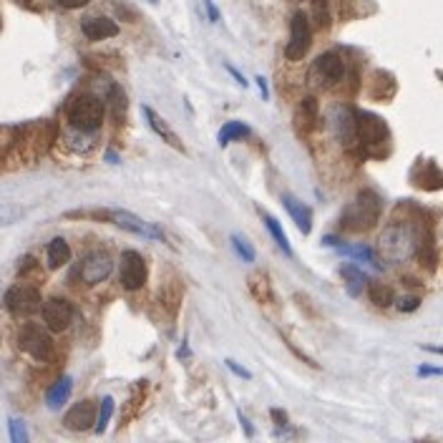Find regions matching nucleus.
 I'll return each instance as SVG.
<instances>
[{"instance_id":"f257e3e1","label":"nucleus","mask_w":443,"mask_h":443,"mask_svg":"<svg viewBox=\"0 0 443 443\" xmlns=\"http://www.w3.org/2000/svg\"><path fill=\"white\" fill-rule=\"evenodd\" d=\"M418 250V235L411 222H390L378 237V252L385 262H408Z\"/></svg>"},{"instance_id":"f03ea898","label":"nucleus","mask_w":443,"mask_h":443,"mask_svg":"<svg viewBox=\"0 0 443 443\" xmlns=\"http://www.w3.org/2000/svg\"><path fill=\"white\" fill-rule=\"evenodd\" d=\"M378 217H380V197L373 189H363L345 207V212L340 217V225L347 232H368L375 227Z\"/></svg>"},{"instance_id":"7ed1b4c3","label":"nucleus","mask_w":443,"mask_h":443,"mask_svg":"<svg viewBox=\"0 0 443 443\" xmlns=\"http://www.w3.org/2000/svg\"><path fill=\"white\" fill-rule=\"evenodd\" d=\"M103 113H106V108H103L101 98L83 93V96H76L73 101H71L68 121H71V126H73L76 131L91 134V131H96V128L103 123Z\"/></svg>"},{"instance_id":"20e7f679","label":"nucleus","mask_w":443,"mask_h":443,"mask_svg":"<svg viewBox=\"0 0 443 443\" xmlns=\"http://www.w3.org/2000/svg\"><path fill=\"white\" fill-rule=\"evenodd\" d=\"M342 76H345V61H342V56L335 54V51H327V54L317 56L307 78L310 86H315V88H332L335 83H340Z\"/></svg>"},{"instance_id":"39448f33","label":"nucleus","mask_w":443,"mask_h":443,"mask_svg":"<svg viewBox=\"0 0 443 443\" xmlns=\"http://www.w3.org/2000/svg\"><path fill=\"white\" fill-rule=\"evenodd\" d=\"M390 139L388 126L380 116L368 111H358V144L363 146L368 154H383L380 146H385Z\"/></svg>"},{"instance_id":"423d86ee","label":"nucleus","mask_w":443,"mask_h":443,"mask_svg":"<svg viewBox=\"0 0 443 443\" xmlns=\"http://www.w3.org/2000/svg\"><path fill=\"white\" fill-rule=\"evenodd\" d=\"M327 118H330L332 134L337 136L342 146L350 149L352 144H358V111H352L345 103H335L327 113Z\"/></svg>"},{"instance_id":"0eeeda50","label":"nucleus","mask_w":443,"mask_h":443,"mask_svg":"<svg viewBox=\"0 0 443 443\" xmlns=\"http://www.w3.org/2000/svg\"><path fill=\"white\" fill-rule=\"evenodd\" d=\"M312 46V28L302 11H297L290 23V41L285 46V58L287 61H302Z\"/></svg>"},{"instance_id":"6e6552de","label":"nucleus","mask_w":443,"mask_h":443,"mask_svg":"<svg viewBox=\"0 0 443 443\" xmlns=\"http://www.w3.org/2000/svg\"><path fill=\"white\" fill-rule=\"evenodd\" d=\"M149 277V270H146V262L139 252L126 250L121 255V262H118V280L126 290H141Z\"/></svg>"},{"instance_id":"1a4fd4ad","label":"nucleus","mask_w":443,"mask_h":443,"mask_svg":"<svg viewBox=\"0 0 443 443\" xmlns=\"http://www.w3.org/2000/svg\"><path fill=\"white\" fill-rule=\"evenodd\" d=\"M18 342H21L23 350H26L28 355H33L36 360H49L51 352H54V340H51V335L43 330L41 325H33V322L23 327Z\"/></svg>"},{"instance_id":"9d476101","label":"nucleus","mask_w":443,"mask_h":443,"mask_svg":"<svg viewBox=\"0 0 443 443\" xmlns=\"http://www.w3.org/2000/svg\"><path fill=\"white\" fill-rule=\"evenodd\" d=\"M41 292L31 285H16L6 292V305L13 315H33V312L41 310Z\"/></svg>"},{"instance_id":"9b49d317","label":"nucleus","mask_w":443,"mask_h":443,"mask_svg":"<svg viewBox=\"0 0 443 443\" xmlns=\"http://www.w3.org/2000/svg\"><path fill=\"white\" fill-rule=\"evenodd\" d=\"M113 270V260L108 252H91V255H86L83 262H81V280L86 285H98L111 275Z\"/></svg>"},{"instance_id":"f8f14e48","label":"nucleus","mask_w":443,"mask_h":443,"mask_svg":"<svg viewBox=\"0 0 443 443\" xmlns=\"http://www.w3.org/2000/svg\"><path fill=\"white\" fill-rule=\"evenodd\" d=\"M108 222L121 227V230H126V232H134V235L151 237V240L164 242V235H161L159 227H154L151 222H144V219L136 217V214H131V212H123V209H111V212H108Z\"/></svg>"},{"instance_id":"ddd939ff","label":"nucleus","mask_w":443,"mask_h":443,"mask_svg":"<svg viewBox=\"0 0 443 443\" xmlns=\"http://www.w3.org/2000/svg\"><path fill=\"white\" fill-rule=\"evenodd\" d=\"M41 312H43L46 325H49V330H54V332L66 330V327L71 325V320H73V307H71V302L63 297L46 300V302L41 305Z\"/></svg>"},{"instance_id":"4468645a","label":"nucleus","mask_w":443,"mask_h":443,"mask_svg":"<svg viewBox=\"0 0 443 443\" xmlns=\"http://www.w3.org/2000/svg\"><path fill=\"white\" fill-rule=\"evenodd\" d=\"M141 113H144V118L149 121V126H151V131H154L156 136H159L164 144H169V146H174L179 154H187V146L182 144V139L176 136V131L174 128L169 126V123L164 121V118L159 116V113L154 111V108H149V106H141Z\"/></svg>"},{"instance_id":"2eb2a0df","label":"nucleus","mask_w":443,"mask_h":443,"mask_svg":"<svg viewBox=\"0 0 443 443\" xmlns=\"http://www.w3.org/2000/svg\"><path fill=\"white\" fill-rule=\"evenodd\" d=\"M63 423H66V428H71V431H88V428L96 423V406H93L91 401L76 403V406L66 413Z\"/></svg>"},{"instance_id":"dca6fc26","label":"nucleus","mask_w":443,"mask_h":443,"mask_svg":"<svg viewBox=\"0 0 443 443\" xmlns=\"http://www.w3.org/2000/svg\"><path fill=\"white\" fill-rule=\"evenodd\" d=\"M295 128L297 134L307 136L310 131L317 128V98L315 96H305L302 101L295 108Z\"/></svg>"},{"instance_id":"f3484780","label":"nucleus","mask_w":443,"mask_h":443,"mask_svg":"<svg viewBox=\"0 0 443 443\" xmlns=\"http://www.w3.org/2000/svg\"><path fill=\"white\" fill-rule=\"evenodd\" d=\"M247 285H250L252 297H255L257 302L262 305V307H268V305L277 302V295H275V287H273V282H270V275L268 273H262V270L252 273L250 277H247Z\"/></svg>"},{"instance_id":"a211bd4d","label":"nucleus","mask_w":443,"mask_h":443,"mask_svg":"<svg viewBox=\"0 0 443 443\" xmlns=\"http://www.w3.org/2000/svg\"><path fill=\"white\" fill-rule=\"evenodd\" d=\"M282 204L290 217L295 219L297 230L302 232V235H310V230H312V212H310V207H305V204L300 202L297 197H292V194H282Z\"/></svg>"},{"instance_id":"6ab92c4d","label":"nucleus","mask_w":443,"mask_h":443,"mask_svg":"<svg viewBox=\"0 0 443 443\" xmlns=\"http://www.w3.org/2000/svg\"><path fill=\"white\" fill-rule=\"evenodd\" d=\"M81 31H83V36L88 38V41H103V38H111L118 33V26L111 21V18H86L83 23H81Z\"/></svg>"},{"instance_id":"aec40b11","label":"nucleus","mask_w":443,"mask_h":443,"mask_svg":"<svg viewBox=\"0 0 443 443\" xmlns=\"http://www.w3.org/2000/svg\"><path fill=\"white\" fill-rule=\"evenodd\" d=\"M413 184L421 189H428V192H436V189L443 187V171L433 161H426L421 166V171L413 174Z\"/></svg>"},{"instance_id":"412c9836","label":"nucleus","mask_w":443,"mask_h":443,"mask_svg":"<svg viewBox=\"0 0 443 443\" xmlns=\"http://www.w3.org/2000/svg\"><path fill=\"white\" fill-rule=\"evenodd\" d=\"M340 275L342 280H345V287H347V295H352V297H358L360 292H363L365 282H368V277L363 275V270H358L355 265H342L340 268Z\"/></svg>"},{"instance_id":"4be33fe9","label":"nucleus","mask_w":443,"mask_h":443,"mask_svg":"<svg viewBox=\"0 0 443 443\" xmlns=\"http://www.w3.org/2000/svg\"><path fill=\"white\" fill-rule=\"evenodd\" d=\"M252 131H250V126L247 123H242V121H230V123H225L222 126V131H219V136H217V141H219V146L225 149V146H230L232 141H240V139H247Z\"/></svg>"},{"instance_id":"5701e85b","label":"nucleus","mask_w":443,"mask_h":443,"mask_svg":"<svg viewBox=\"0 0 443 443\" xmlns=\"http://www.w3.org/2000/svg\"><path fill=\"white\" fill-rule=\"evenodd\" d=\"M260 217H262V222H265V227H268V230H270V235L275 237V242H277V247H280V250H282L287 257H295V252H292V247H290L287 235H285L282 225H280V222L273 217V214L262 212V209H260Z\"/></svg>"},{"instance_id":"b1692460","label":"nucleus","mask_w":443,"mask_h":443,"mask_svg":"<svg viewBox=\"0 0 443 443\" xmlns=\"http://www.w3.org/2000/svg\"><path fill=\"white\" fill-rule=\"evenodd\" d=\"M68 260H71V247H68V242L61 240V237H56V240L49 245V268L51 270H58V268H63V265Z\"/></svg>"},{"instance_id":"393cba45","label":"nucleus","mask_w":443,"mask_h":443,"mask_svg":"<svg viewBox=\"0 0 443 443\" xmlns=\"http://www.w3.org/2000/svg\"><path fill=\"white\" fill-rule=\"evenodd\" d=\"M68 395H71V378L68 375H63V378H58L54 385H51L49 390V406L54 408H61L66 401H68Z\"/></svg>"},{"instance_id":"a878e982","label":"nucleus","mask_w":443,"mask_h":443,"mask_svg":"<svg viewBox=\"0 0 443 443\" xmlns=\"http://www.w3.org/2000/svg\"><path fill=\"white\" fill-rule=\"evenodd\" d=\"M368 292H370L373 305H378V307H388V305H393V300H395L393 290H390L388 285H383V282H370Z\"/></svg>"},{"instance_id":"bb28decb","label":"nucleus","mask_w":443,"mask_h":443,"mask_svg":"<svg viewBox=\"0 0 443 443\" xmlns=\"http://www.w3.org/2000/svg\"><path fill=\"white\" fill-rule=\"evenodd\" d=\"M312 16H315V26L320 31H327L332 23L330 8H327V0H312Z\"/></svg>"},{"instance_id":"cd10ccee","label":"nucleus","mask_w":443,"mask_h":443,"mask_svg":"<svg viewBox=\"0 0 443 443\" xmlns=\"http://www.w3.org/2000/svg\"><path fill=\"white\" fill-rule=\"evenodd\" d=\"M111 413H113V398L111 395H106L101 401V411H98V418H96V433H103L108 426V421H111Z\"/></svg>"},{"instance_id":"c85d7f7f","label":"nucleus","mask_w":443,"mask_h":443,"mask_svg":"<svg viewBox=\"0 0 443 443\" xmlns=\"http://www.w3.org/2000/svg\"><path fill=\"white\" fill-rule=\"evenodd\" d=\"M337 250H340V252H345V255H350V257H355V260H360V262H368V265H375L373 252H370L365 245H355V247L337 245Z\"/></svg>"},{"instance_id":"c756f323","label":"nucleus","mask_w":443,"mask_h":443,"mask_svg":"<svg viewBox=\"0 0 443 443\" xmlns=\"http://www.w3.org/2000/svg\"><path fill=\"white\" fill-rule=\"evenodd\" d=\"M232 247H235V252L245 262H255V250H252L250 242H247L242 235H232Z\"/></svg>"},{"instance_id":"7c9ffc66","label":"nucleus","mask_w":443,"mask_h":443,"mask_svg":"<svg viewBox=\"0 0 443 443\" xmlns=\"http://www.w3.org/2000/svg\"><path fill=\"white\" fill-rule=\"evenodd\" d=\"M8 431H11V441L13 443H28L26 423H23L21 418H11V421H8Z\"/></svg>"},{"instance_id":"2f4dec72","label":"nucleus","mask_w":443,"mask_h":443,"mask_svg":"<svg viewBox=\"0 0 443 443\" xmlns=\"http://www.w3.org/2000/svg\"><path fill=\"white\" fill-rule=\"evenodd\" d=\"M418 305H421V297H416V295H408V297L398 300V310L401 312H413V310H418Z\"/></svg>"},{"instance_id":"473e14b6","label":"nucleus","mask_w":443,"mask_h":443,"mask_svg":"<svg viewBox=\"0 0 443 443\" xmlns=\"http://www.w3.org/2000/svg\"><path fill=\"white\" fill-rule=\"evenodd\" d=\"M225 363H227V368H230V370H232V373H235V375H240V378H245V380H250V378H252V373H250V370H247V368H242V365L237 363V360L227 358Z\"/></svg>"},{"instance_id":"72a5a7b5","label":"nucleus","mask_w":443,"mask_h":443,"mask_svg":"<svg viewBox=\"0 0 443 443\" xmlns=\"http://www.w3.org/2000/svg\"><path fill=\"white\" fill-rule=\"evenodd\" d=\"M421 378H428V375H443V368H433V365H421V368L416 370Z\"/></svg>"},{"instance_id":"f704fd0d","label":"nucleus","mask_w":443,"mask_h":443,"mask_svg":"<svg viewBox=\"0 0 443 443\" xmlns=\"http://www.w3.org/2000/svg\"><path fill=\"white\" fill-rule=\"evenodd\" d=\"M225 68H227V71H230V73H232V76H235V81H237V83H240V86H242V88H247V81H245V76H242V73H240V71H237V68H235V66L225 63Z\"/></svg>"},{"instance_id":"c9c22d12","label":"nucleus","mask_w":443,"mask_h":443,"mask_svg":"<svg viewBox=\"0 0 443 443\" xmlns=\"http://www.w3.org/2000/svg\"><path fill=\"white\" fill-rule=\"evenodd\" d=\"M58 6H63V8H83V6H88V0H58Z\"/></svg>"},{"instance_id":"e433bc0d","label":"nucleus","mask_w":443,"mask_h":443,"mask_svg":"<svg viewBox=\"0 0 443 443\" xmlns=\"http://www.w3.org/2000/svg\"><path fill=\"white\" fill-rule=\"evenodd\" d=\"M204 6H207V11H209V21L217 23V21H219V11H217V6H212V0H204Z\"/></svg>"},{"instance_id":"4c0bfd02","label":"nucleus","mask_w":443,"mask_h":443,"mask_svg":"<svg viewBox=\"0 0 443 443\" xmlns=\"http://www.w3.org/2000/svg\"><path fill=\"white\" fill-rule=\"evenodd\" d=\"M428 245H431V240H426V250H428ZM416 252H423V247H421V250H416ZM421 260H426L428 268H433V262H436V257H433V255H421Z\"/></svg>"},{"instance_id":"58836bf2","label":"nucleus","mask_w":443,"mask_h":443,"mask_svg":"<svg viewBox=\"0 0 443 443\" xmlns=\"http://www.w3.org/2000/svg\"><path fill=\"white\" fill-rule=\"evenodd\" d=\"M237 416H240V423H242V426H245V433H247V436H252V428H250V421H247V418H245V413H237Z\"/></svg>"},{"instance_id":"ea45409f","label":"nucleus","mask_w":443,"mask_h":443,"mask_svg":"<svg viewBox=\"0 0 443 443\" xmlns=\"http://www.w3.org/2000/svg\"><path fill=\"white\" fill-rule=\"evenodd\" d=\"M273 418H277L280 426H285V423H287V416H285L282 411H275V408H273Z\"/></svg>"},{"instance_id":"a19ab883","label":"nucleus","mask_w":443,"mask_h":443,"mask_svg":"<svg viewBox=\"0 0 443 443\" xmlns=\"http://www.w3.org/2000/svg\"><path fill=\"white\" fill-rule=\"evenodd\" d=\"M257 86L262 88V96L268 98V83H265V78H262V76H257Z\"/></svg>"},{"instance_id":"79ce46f5","label":"nucleus","mask_w":443,"mask_h":443,"mask_svg":"<svg viewBox=\"0 0 443 443\" xmlns=\"http://www.w3.org/2000/svg\"><path fill=\"white\" fill-rule=\"evenodd\" d=\"M423 350H428V352H441V355H443V347H433V345H423Z\"/></svg>"},{"instance_id":"37998d69","label":"nucleus","mask_w":443,"mask_h":443,"mask_svg":"<svg viewBox=\"0 0 443 443\" xmlns=\"http://www.w3.org/2000/svg\"><path fill=\"white\" fill-rule=\"evenodd\" d=\"M23 3H28V0H23Z\"/></svg>"}]
</instances>
